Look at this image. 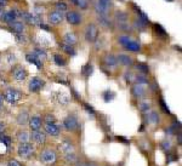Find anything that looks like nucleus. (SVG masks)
Instances as JSON below:
<instances>
[{"label": "nucleus", "instance_id": "nucleus-49", "mask_svg": "<svg viewBox=\"0 0 182 166\" xmlns=\"http://www.w3.org/2000/svg\"><path fill=\"white\" fill-rule=\"evenodd\" d=\"M40 28L41 29H44V30H46V32L50 30V27H49L47 24H42V23H40Z\"/></svg>", "mask_w": 182, "mask_h": 166}, {"label": "nucleus", "instance_id": "nucleus-46", "mask_svg": "<svg viewBox=\"0 0 182 166\" xmlns=\"http://www.w3.org/2000/svg\"><path fill=\"white\" fill-rule=\"evenodd\" d=\"M163 149H165V150H169V149H170V142H168V141H165V142H164V143H163Z\"/></svg>", "mask_w": 182, "mask_h": 166}, {"label": "nucleus", "instance_id": "nucleus-23", "mask_svg": "<svg viewBox=\"0 0 182 166\" xmlns=\"http://www.w3.org/2000/svg\"><path fill=\"white\" fill-rule=\"evenodd\" d=\"M132 92H134V95H135L136 97H143L144 93H146V90L142 87L141 85H135V86L132 87Z\"/></svg>", "mask_w": 182, "mask_h": 166}, {"label": "nucleus", "instance_id": "nucleus-54", "mask_svg": "<svg viewBox=\"0 0 182 166\" xmlns=\"http://www.w3.org/2000/svg\"><path fill=\"white\" fill-rule=\"evenodd\" d=\"M168 1H172V0H168Z\"/></svg>", "mask_w": 182, "mask_h": 166}, {"label": "nucleus", "instance_id": "nucleus-21", "mask_svg": "<svg viewBox=\"0 0 182 166\" xmlns=\"http://www.w3.org/2000/svg\"><path fill=\"white\" fill-rule=\"evenodd\" d=\"M26 58H27V61H28L29 63L35 64V65L38 67V69H41V68H42V63H41V61H39L34 55H27Z\"/></svg>", "mask_w": 182, "mask_h": 166}, {"label": "nucleus", "instance_id": "nucleus-48", "mask_svg": "<svg viewBox=\"0 0 182 166\" xmlns=\"http://www.w3.org/2000/svg\"><path fill=\"white\" fill-rule=\"evenodd\" d=\"M16 38H17V40L20 42H26V38L23 37V35H20V34H16Z\"/></svg>", "mask_w": 182, "mask_h": 166}, {"label": "nucleus", "instance_id": "nucleus-24", "mask_svg": "<svg viewBox=\"0 0 182 166\" xmlns=\"http://www.w3.org/2000/svg\"><path fill=\"white\" fill-rule=\"evenodd\" d=\"M117 60L120 63H123L124 65H131V64H132L131 57H129V56H126V55H119V56L117 57Z\"/></svg>", "mask_w": 182, "mask_h": 166}, {"label": "nucleus", "instance_id": "nucleus-50", "mask_svg": "<svg viewBox=\"0 0 182 166\" xmlns=\"http://www.w3.org/2000/svg\"><path fill=\"white\" fill-rule=\"evenodd\" d=\"M7 4V0H0V7H2V6H5Z\"/></svg>", "mask_w": 182, "mask_h": 166}, {"label": "nucleus", "instance_id": "nucleus-17", "mask_svg": "<svg viewBox=\"0 0 182 166\" xmlns=\"http://www.w3.org/2000/svg\"><path fill=\"white\" fill-rule=\"evenodd\" d=\"M9 24H10V28L12 29V32L16 33V34H21L24 30V24L20 21H14L11 23H9Z\"/></svg>", "mask_w": 182, "mask_h": 166}, {"label": "nucleus", "instance_id": "nucleus-10", "mask_svg": "<svg viewBox=\"0 0 182 166\" xmlns=\"http://www.w3.org/2000/svg\"><path fill=\"white\" fill-rule=\"evenodd\" d=\"M17 10H11V11H7L5 14H2L1 16V22L4 23H11V22L16 21L17 18Z\"/></svg>", "mask_w": 182, "mask_h": 166}, {"label": "nucleus", "instance_id": "nucleus-18", "mask_svg": "<svg viewBox=\"0 0 182 166\" xmlns=\"http://www.w3.org/2000/svg\"><path fill=\"white\" fill-rule=\"evenodd\" d=\"M63 40H64V44L73 46L74 44H77V42H78V38H77V35H75L74 33H67V34L64 35Z\"/></svg>", "mask_w": 182, "mask_h": 166}, {"label": "nucleus", "instance_id": "nucleus-2", "mask_svg": "<svg viewBox=\"0 0 182 166\" xmlns=\"http://www.w3.org/2000/svg\"><path fill=\"white\" fill-rule=\"evenodd\" d=\"M17 152H18V155L22 156V158H29L34 153V147L29 142L20 143L18 148H17Z\"/></svg>", "mask_w": 182, "mask_h": 166}, {"label": "nucleus", "instance_id": "nucleus-29", "mask_svg": "<svg viewBox=\"0 0 182 166\" xmlns=\"http://www.w3.org/2000/svg\"><path fill=\"white\" fill-rule=\"evenodd\" d=\"M54 62L56 63L57 65H66V60L61 56V55H55L54 56Z\"/></svg>", "mask_w": 182, "mask_h": 166}, {"label": "nucleus", "instance_id": "nucleus-11", "mask_svg": "<svg viewBox=\"0 0 182 166\" xmlns=\"http://www.w3.org/2000/svg\"><path fill=\"white\" fill-rule=\"evenodd\" d=\"M66 18H67L68 23H71V24H73V26H77V24H79V23L81 22V16L79 15V14L74 12V11H69V12H67Z\"/></svg>", "mask_w": 182, "mask_h": 166}, {"label": "nucleus", "instance_id": "nucleus-32", "mask_svg": "<svg viewBox=\"0 0 182 166\" xmlns=\"http://www.w3.org/2000/svg\"><path fill=\"white\" fill-rule=\"evenodd\" d=\"M0 141L6 145L7 149L10 148V145H11V137H9V136H0Z\"/></svg>", "mask_w": 182, "mask_h": 166}, {"label": "nucleus", "instance_id": "nucleus-37", "mask_svg": "<svg viewBox=\"0 0 182 166\" xmlns=\"http://www.w3.org/2000/svg\"><path fill=\"white\" fill-rule=\"evenodd\" d=\"M56 7H57L59 11H66L67 10V5L63 1H57L56 2Z\"/></svg>", "mask_w": 182, "mask_h": 166}, {"label": "nucleus", "instance_id": "nucleus-25", "mask_svg": "<svg viewBox=\"0 0 182 166\" xmlns=\"http://www.w3.org/2000/svg\"><path fill=\"white\" fill-rule=\"evenodd\" d=\"M125 47H126L127 50L132 51V52H137V51H140V45H139V42H132V40H130V42H127V45H126Z\"/></svg>", "mask_w": 182, "mask_h": 166}, {"label": "nucleus", "instance_id": "nucleus-26", "mask_svg": "<svg viewBox=\"0 0 182 166\" xmlns=\"http://www.w3.org/2000/svg\"><path fill=\"white\" fill-rule=\"evenodd\" d=\"M39 61H45L46 60V57H47V55H46V52L44 51V50H41V49H35V51H34V53H33Z\"/></svg>", "mask_w": 182, "mask_h": 166}, {"label": "nucleus", "instance_id": "nucleus-4", "mask_svg": "<svg viewBox=\"0 0 182 166\" xmlns=\"http://www.w3.org/2000/svg\"><path fill=\"white\" fill-rule=\"evenodd\" d=\"M57 159V155L54 150L51 149H45L44 152H41L40 154V160L45 164H54Z\"/></svg>", "mask_w": 182, "mask_h": 166}, {"label": "nucleus", "instance_id": "nucleus-13", "mask_svg": "<svg viewBox=\"0 0 182 166\" xmlns=\"http://www.w3.org/2000/svg\"><path fill=\"white\" fill-rule=\"evenodd\" d=\"M115 20L118 21L119 23V26H120L123 29H129V27H127V16H126V14H124V12H117L115 14Z\"/></svg>", "mask_w": 182, "mask_h": 166}, {"label": "nucleus", "instance_id": "nucleus-51", "mask_svg": "<svg viewBox=\"0 0 182 166\" xmlns=\"http://www.w3.org/2000/svg\"><path fill=\"white\" fill-rule=\"evenodd\" d=\"M4 130H5V126H4V124H1V123H0V132H2Z\"/></svg>", "mask_w": 182, "mask_h": 166}, {"label": "nucleus", "instance_id": "nucleus-3", "mask_svg": "<svg viewBox=\"0 0 182 166\" xmlns=\"http://www.w3.org/2000/svg\"><path fill=\"white\" fill-rule=\"evenodd\" d=\"M99 37V28L95 24H89L85 29V39L89 42H96Z\"/></svg>", "mask_w": 182, "mask_h": 166}, {"label": "nucleus", "instance_id": "nucleus-30", "mask_svg": "<svg viewBox=\"0 0 182 166\" xmlns=\"http://www.w3.org/2000/svg\"><path fill=\"white\" fill-rule=\"evenodd\" d=\"M27 120H28V114H27L26 112L21 113L20 115H18V118H17V121H18V124H21V125L26 124Z\"/></svg>", "mask_w": 182, "mask_h": 166}, {"label": "nucleus", "instance_id": "nucleus-15", "mask_svg": "<svg viewBox=\"0 0 182 166\" xmlns=\"http://www.w3.org/2000/svg\"><path fill=\"white\" fill-rule=\"evenodd\" d=\"M45 131H46V133H49L51 136H59L60 135V126H57L56 124H46Z\"/></svg>", "mask_w": 182, "mask_h": 166}, {"label": "nucleus", "instance_id": "nucleus-47", "mask_svg": "<svg viewBox=\"0 0 182 166\" xmlns=\"http://www.w3.org/2000/svg\"><path fill=\"white\" fill-rule=\"evenodd\" d=\"M78 6H80L81 9H85V7H86V1H85V0H79Z\"/></svg>", "mask_w": 182, "mask_h": 166}, {"label": "nucleus", "instance_id": "nucleus-16", "mask_svg": "<svg viewBox=\"0 0 182 166\" xmlns=\"http://www.w3.org/2000/svg\"><path fill=\"white\" fill-rule=\"evenodd\" d=\"M41 118L40 117H33L29 120V126L32 128V131H38L41 128Z\"/></svg>", "mask_w": 182, "mask_h": 166}, {"label": "nucleus", "instance_id": "nucleus-39", "mask_svg": "<svg viewBox=\"0 0 182 166\" xmlns=\"http://www.w3.org/2000/svg\"><path fill=\"white\" fill-rule=\"evenodd\" d=\"M45 120H46V124H55L56 123V118L54 115H46Z\"/></svg>", "mask_w": 182, "mask_h": 166}, {"label": "nucleus", "instance_id": "nucleus-35", "mask_svg": "<svg viewBox=\"0 0 182 166\" xmlns=\"http://www.w3.org/2000/svg\"><path fill=\"white\" fill-rule=\"evenodd\" d=\"M118 42H119V44H121L123 46H126L127 42H130V38H129V37H125V35H121V37L118 38Z\"/></svg>", "mask_w": 182, "mask_h": 166}, {"label": "nucleus", "instance_id": "nucleus-28", "mask_svg": "<svg viewBox=\"0 0 182 166\" xmlns=\"http://www.w3.org/2000/svg\"><path fill=\"white\" fill-rule=\"evenodd\" d=\"M81 74L84 75V77H90L91 74H92V65L89 63V64H86V65H84L83 67V69H81Z\"/></svg>", "mask_w": 182, "mask_h": 166}, {"label": "nucleus", "instance_id": "nucleus-14", "mask_svg": "<svg viewBox=\"0 0 182 166\" xmlns=\"http://www.w3.org/2000/svg\"><path fill=\"white\" fill-rule=\"evenodd\" d=\"M14 77L16 80L18 81H22L27 78V70L23 68V67H17L15 70H14Z\"/></svg>", "mask_w": 182, "mask_h": 166}, {"label": "nucleus", "instance_id": "nucleus-19", "mask_svg": "<svg viewBox=\"0 0 182 166\" xmlns=\"http://www.w3.org/2000/svg\"><path fill=\"white\" fill-rule=\"evenodd\" d=\"M29 138H30V135H29L27 131H20V132L17 133V140L20 141V143H26V142H28Z\"/></svg>", "mask_w": 182, "mask_h": 166}, {"label": "nucleus", "instance_id": "nucleus-42", "mask_svg": "<svg viewBox=\"0 0 182 166\" xmlns=\"http://www.w3.org/2000/svg\"><path fill=\"white\" fill-rule=\"evenodd\" d=\"M139 107H140V109H141L142 112H148L149 110V104L147 103V102H141Z\"/></svg>", "mask_w": 182, "mask_h": 166}, {"label": "nucleus", "instance_id": "nucleus-44", "mask_svg": "<svg viewBox=\"0 0 182 166\" xmlns=\"http://www.w3.org/2000/svg\"><path fill=\"white\" fill-rule=\"evenodd\" d=\"M160 105H162L163 110L165 112V113H170V109L168 108V105L165 104V102H164V100H160Z\"/></svg>", "mask_w": 182, "mask_h": 166}, {"label": "nucleus", "instance_id": "nucleus-7", "mask_svg": "<svg viewBox=\"0 0 182 166\" xmlns=\"http://www.w3.org/2000/svg\"><path fill=\"white\" fill-rule=\"evenodd\" d=\"M20 16L24 21L28 22L29 24H33V26L40 24V17L39 16H35V15H32V14H28V12H21Z\"/></svg>", "mask_w": 182, "mask_h": 166}, {"label": "nucleus", "instance_id": "nucleus-43", "mask_svg": "<svg viewBox=\"0 0 182 166\" xmlns=\"http://www.w3.org/2000/svg\"><path fill=\"white\" fill-rule=\"evenodd\" d=\"M84 107H85V109L90 113V114H92V115H95V110H94V108L91 107V105H89L87 103H84Z\"/></svg>", "mask_w": 182, "mask_h": 166}, {"label": "nucleus", "instance_id": "nucleus-20", "mask_svg": "<svg viewBox=\"0 0 182 166\" xmlns=\"http://www.w3.org/2000/svg\"><path fill=\"white\" fill-rule=\"evenodd\" d=\"M104 63L108 65V67H115L117 63H118V60L117 57H114L113 55H107L104 57Z\"/></svg>", "mask_w": 182, "mask_h": 166}, {"label": "nucleus", "instance_id": "nucleus-45", "mask_svg": "<svg viewBox=\"0 0 182 166\" xmlns=\"http://www.w3.org/2000/svg\"><path fill=\"white\" fill-rule=\"evenodd\" d=\"M7 166H21V164L18 161H16V160H10Z\"/></svg>", "mask_w": 182, "mask_h": 166}, {"label": "nucleus", "instance_id": "nucleus-52", "mask_svg": "<svg viewBox=\"0 0 182 166\" xmlns=\"http://www.w3.org/2000/svg\"><path fill=\"white\" fill-rule=\"evenodd\" d=\"M71 1H72L74 5H78V2H79V0H71Z\"/></svg>", "mask_w": 182, "mask_h": 166}, {"label": "nucleus", "instance_id": "nucleus-1", "mask_svg": "<svg viewBox=\"0 0 182 166\" xmlns=\"http://www.w3.org/2000/svg\"><path fill=\"white\" fill-rule=\"evenodd\" d=\"M2 97H4V100H5L6 102L14 104L20 101L21 97H22V93H21L20 91L15 90V89H7V90L4 92Z\"/></svg>", "mask_w": 182, "mask_h": 166}, {"label": "nucleus", "instance_id": "nucleus-40", "mask_svg": "<svg viewBox=\"0 0 182 166\" xmlns=\"http://www.w3.org/2000/svg\"><path fill=\"white\" fill-rule=\"evenodd\" d=\"M100 22H101L104 27H111V26H112L111 22L106 18V16H100Z\"/></svg>", "mask_w": 182, "mask_h": 166}, {"label": "nucleus", "instance_id": "nucleus-38", "mask_svg": "<svg viewBox=\"0 0 182 166\" xmlns=\"http://www.w3.org/2000/svg\"><path fill=\"white\" fill-rule=\"evenodd\" d=\"M66 160L68 163H74L77 160V158H75V155L73 153H69V154H66Z\"/></svg>", "mask_w": 182, "mask_h": 166}, {"label": "nucleus", "instance_id": "nucleus-36", "mask_svg": "<svg viewBox=\"0 0 182 166\" xmlns=\"http://www.w3.org/2000/svg\"><path fill=\"white\" fill-rule=\"evenodd\" d=\"M154 28H156V30H157L158 34H160L163 37H166V32L164 30V28H163L160 24H154Z\"/></svg>", "mask_w": 182, "mask_h": 166}, {"label": "nucleus", "instance_id": "nucleus-27", "mask_svg": "<svg viewBox=\"0 0 182 166\" xmlns=\"http://www.w3.org/2000/svg\"><path fill=\"white\" fill-rule=\"evenodd\" d=\"M61 49L66 52V53H68V55H75V51H74V49H73V46H71V45H67V44H64V42H62L60 44Z\"/></svg>", "mask_w": 182, "mask_h": 166}, {"label": "nucleus", "instance_id": "nucleus-12", "mask_svg": "<svg viewBox=\"0 0 182 166\" xmlns=\"http://www.w3.org/2000/svg\"><path fill=\"white\" fill-rule=\"evenodd\" d=\"M44 86V81L39 79V78H33L30 81H29V90L32 92H38L40 91Z\"/></svg>", "mask_w": 182, "mask_h": 166}, {"label": "nucleus", "instance_id": "nucleus-41", "mask_svg": "<svg viewBox=\"0 0 182 166\" xmlns=\"http://www.w3.org/2000/svg\"><path fill=\"white\" fill-rule=\"evenodd\" d=\"M136 81L139 84H147L148 83V80H147V78L144 77V75H139V77H136Z\"/></svg>", "mask_w": 182, "mask_h": 166}, {"label": "nucleus", "instance_id": "nucleus-6", "mask_svg": "<svg viewBox=\"0 0 182 166\" xmlns=\"http://www.w3.org/2000/svg\"><path fill=\"white\" fill-rule=\"evenodd\" d=\"M109 6H111V0H99L96 4V11L97 14H100V16H106Z\"/></svg>", "mask_w": 182, "mask_h": 166}, {"label": "nucleus", "instance_id": "nucleus-22", "mask_svg": "<svg viewBox=\"0 0 182 166\" xmlns=\"http://www.w3.org/2000/svg\"><path fill=\"white\" fill-rule=\"evenodd\" d=\"M61 149H62V152L64 153V154H69V153H73V144L72 143H69V142H62L61 143Z\"/></svg>", "mask_w": 182, "mask_h": 166}, {"label": "nucleus", "instance_id": "nucleus-34", "mask_svg": "<svg viewBox=\"0 0 182 166\" xmlns=\"http://www.w3.org/2000/svg\"><path fill=\"white\" fill-rule=\"evenodd\" d=\"M103 97H104V101H106V102H109V101H112V100H113L114 93H113V92H111V91H106V92L103 93Z\"/></svg>", "mask_w": 182, "mask_h": 166}, {"label": "nucleus", "instance_id": "nucleus-5", "mask_svg": "<svg viewBox=\"0 0 182 166\" xmlns=\"http://www.w3.org/2000/svg\"><path fill=\"white\" fill-rule=\"evenodd\" d=\"M63 127L67 130V131H77L79 124H78V120L75 117H67L64 120H63Z\"/></svg>", "mask_w": 182, "mask_h": 166}, {"label": "nucleus", "instance_id": "nucleus-31", "mask_svg": "<svg viewBox=\"0 0 182 166\" xmlns=\"http://www.w3.org/2000/svg\"><path fill=\"white\" fill-rule=\"evenodd\" d=\"M136 68H137L141 73H143V74H146V73H148V72H149L148 65H147V64H144V63H137V64H136Z\"/></svg>", "mask_w": 182, "mask_h": 166}, {"label": "nucleus", "instance_id": "nucleus-8", "mask_svg": "<svg viewBox=\"0 0 182 166\" xmlns=\"http://www.w3.org/2000/svg\"><path fill=\"white\" fill-rule=\"evenodd\" d=\"M32 140L37 143V144H44L46 142V135L44 132H41L40 130L38 131H32V135H30Z\"/></svg>", "mask_w": 182, "mask_h": 166}, {"label": "nucleus", "instance_id": "nucleus-53", "mask_svg": "<svg viewBox=\"0 0 182 166\" xmlns=\"http://www.w3.org/2000/svg\"><path fill=\"white\" fill-rule=\"evenodd\" d=\"M1 104H2V96H0V108H1Z\"/></svg>", "mask_w": 182, "mask_h": 166}, {"label": "nucleus", "instance_id": "nucleus-33", "mask_svg": "<svg viewBox=\"0 0 182 166\" xmlns=\"http://www.w3.org/2000/svg\"><path fill=\"white\" fill-rule=\"evenodd\" d=\"M148 118H149V121L151 123H158V120H159V117H158V114L156 113V112H152L149 115H148Z\"/></svg>", "mask_w": 182, "mask_h": 166}, {"label": "nucleus", "instance_id": "nucleus-9", "mask_svg": "<svg viewBox=\"0 0 182 166\" xmlns=\"http://www.w3.org/2000/svg\"><path fill=\"white\" fill-rule=\"evenodd\" d=\"M63 20V14H62V11H59V10H56V11H52V12H50L49 14V21L51 24H60L61 22Z\"/></svg>", "mask_w": 182, "mask_h": 166}]
</instances>
